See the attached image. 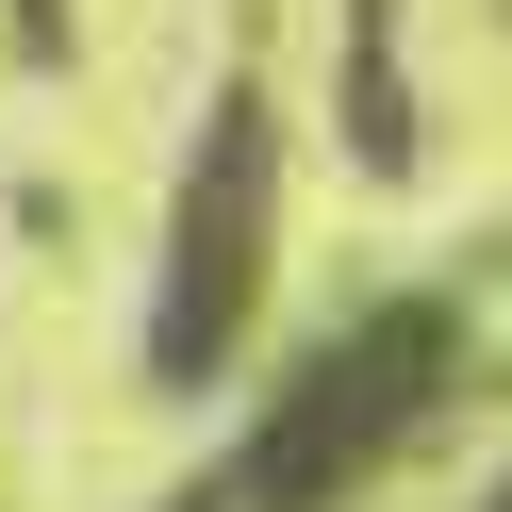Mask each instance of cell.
<instances>
[{"mask_svg": "<svg viewBox=\"0 0 512 512\" xmlns=\"http://www.w3.org/2000/svg\"><path fill=\"white\" fill-rule=\"evenodd\" d=\"M446 364H463V314H446V298L364 314L347 347H314V364L265 397V430H248V446H232V463H215L182 512H331L347 479H364L380 446H397L413 413L446 397Z\"/></svg>", "mask_w": 512, "mask_h": 512, "instance_id": "cell-1", "label": "cell"}, {"mask_svg": "<svg viewBox=\"0 0 512 512\" xmlns=\"http://www.w3.org/2000/svg\"><path fill=\"white\" fill-rule=\"evenodd\" d=\"M265 232H281V133H265V83H232L182 166L166 215V298H149V380H215L265 314Z\"/></svg>", "mask_w": 512, "mask_h": 512, "instance_id": "cell-2", "label": "cell"}]
</instances>
